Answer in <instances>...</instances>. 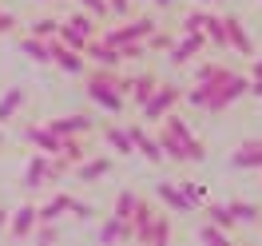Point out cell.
Wrapping results in <instances>:
<instances>
[{"mask_svg": "<svg viewBox=\"0 0 262 246\" xmlns=\"http://www.w3.org/2000/svg\"><path fill=\"white\" fill-rule=\"evenodd\" d=\"M115 80H119V68H83V92H88V99L92 103H99L103 111L119 115L123 107H127V99H123V92L115 87Z\"/></svg>", "mask_w": 262, "mask_h": 246, "instance_id": "1", "label": "cell"}, {"mask_svg": "<svg viewBox=\"0 0 262 246\" xmlns=\"http://www.w3.org/2000/svg\"><path fill=\"white\" fill-rule=\"evenodd\" d=\"M99 36V20H92L88 12H72V16H64L60 20V28H56V40L60 44H68V48H76V52H83V44L88 40H96Z\"/></svg>", "mask_w": 262, "mask_h": 246, "instance_id": "2", "label": "cell"}, {"mask_svg": "<svg viewBox=\"0 0 262 246\" xmlns=\"http://www.w3.org/2000/svg\"><path fill=\"white\" fill-rule=\"evenodd\" d=\"M179 99H183V92L175 87V83H167V80H159L155 87H151V96L139 103V115L147 119V123H159L167 111H175L179 107Z\"/></svg>", "mask_w": 262, "mask_h": 246, "instance_id": "3", "label": "cell"}, {"mask_svg": "<svg viewBox=\"0 0 262 246\" xmlns=\"http://www.w3.org/2000/svg\"><path fill=\"white\" fill-rule=\"evenodd\" d=\"M246 87H250V76L246 72H230L227 80L219 83V87H211V99H207V111H227L234 99H243L246 96Z\"/></svg>", "mask_w": 262, "mask_h": 246, "instance_id": "4", "label": "cell"}, {"mask_svg": "<svg viewBox=\"0 0 262 246\" xmlns=\"http://www.w3.org/2000/svg\"><path fill=\"white\" fill-rule=\"evenodd\" d=\"M48 64H56L64 76H83V68H88V56L76 48H68V44H60L56 36L48 40Z\"/></svg>", "mask_w": 262, "mask_h": 246, "instance_id": "5", "label": "cell"}, {"mask_svg": "<svg viewBox=\"0 0 262 246\" xmlns=\"http://www.w3.org/2000/svg\"><path fill=\"white\" fill-rule=\"evenodd\" d=\"M155 83H159V76H151V72H131V76H123V72H119L115 87L123 92V99H127V103H135V107H139V103L151 96V87H155Z\"/></svg>", "mask_w": 262, "mask_h": 246, "instance_id": "6", "label": "cell"}, {"mask_svg": "<svg viewBox=\"0 0 262 246\" xmlns=\"http://www.w3.org/2000/svg\"><path fill=\"white\" fill-rule=\"evenodd\" d=\"M159 123H163L167 131H171V135H175V139L183 143V151H187V163H199V159L207 155V151H203V143H199L195 135H191V127H187V123L179 119V111H167Z\"/></svg>", "mask_w": 262, "mask_h": 246, "instance_id": "7", "label": "cell"}, {"mask_svg": "<svg viewBox=\"0 0 262 246\" xmlns=\"http://www.w3.org/2000/svg\"><path fill=\"white\" fill-rule=\"evenodd\" d=\"M203 48H207V36H203V32H183V40H171V48H167V60H171L175 68H187Z\"/></svg>", "mask_w": 262, "mask_h": 246, "instance_id": "8", "label": "cell"}, {"mask_svg": "<svg viewBox=\"0 0 262 246\" xmlns=\"http://www.w3.org/2000/svg\"><path fill=\"white\" fill-rule=\"evenodd\" d=\"M44 127H48V131H56L60 139H64V135H92V131H96V123H92L88 115H80V111L60 115V119H44Z\"/></svg>", "mask_w": 262, "mask_h": 246, "instance_id": "9", "label": "cell"}, {"mask_svg": "<svg viewBox=\"0 0 262 246\" xmlns=\"http://www.w3.org/2000/svg\"><path fill=\"white\" fill-rule=\"evenodd\" d=\"M223 28H227V52H238V56H254V40H250V32L243 28V20L238 16H223Z\"/></svg>", "mask_w": 262, "mask_h": 246, "instance_id": "10", "label": "cell"}, {"mask_svg": "<svg viewBox=\"0 0 262 246\" xmlns=\"http://www.w3.org/2000/svg\"><path fill=\"white\" fill-rule=\"evenodd\" d=\"M20 139L32 143L36 151H44V155H56V151H60V135L48 131L44 123H24V127H20Z\"/></svg>", "mask_w": 262, "mask_h": 246, "instance_id": "11", "label": "cell"}, {"mask_svg": "<svg viewBox=\"0 0 262 246\" xmlns=\"http://www.w3.org/2000/svg\"><path fill=\"white\" fill-rule=\"evenodd\" d=\"M171 234H175V230H171V218L155 211L143 227L135 230V242H171Z\"/></svg>", "mask_w": 262, "mask_h": 246, "instance_id": "12", "label": "cell"}, {"mask_svg": "<svg viewBox=\"0 0 262 246\" xmlns=\"http://www.w3.org/2000/svg\"><path fill=\"white\" fill-rule=\"evenodd\" d=\"M230 167L238 171H262V139H243L234 155H230Z\"/></svg>", "mask_w": 262, "mask_h": 246, "instance_id": "13", "label": "cell"}, {"mask_svg": "<svg viewBox=\"0 0 262 246\" xmlns=\"http://www.w3.org/2000/svg\"><path fill=\"white\" fill-rule=\"evenodd\" d=\"M83 56L92 60V64H103V68H123V56H119V48L115 44H107V40H88L83 44Z\"/></svg>", "mask_w": 262, "mask_h": 246, "instance_id": "14", "label": "cell"}, {"mask_svg": "<svg viewBox=\"0 0 262 246\" xmlns=\"http://www.w3.org/2000/svg\"><path fill=\"white\" fill-rule=\"evenodd\" d=\"M127 135H131V147H135V155H143L147 163H163V147L155 143V135H147L139 123H131Z\"/></svg>", "mask_w": 262, "mask_h": 246, "instance_id": "15", "label": "cell"}, {"mask_svg": "<svg viewBox=\"0 0 262 246\" xmlns=\"http://www.w3.org/2000/svg\"><path fill=\"white\" fill-rule=\"evenodd\" d=\"M107 171H112V159H107V155H88V159H80V163L72 167V175L80 183H99Z\"/></svg>", "mask_w": 262, "mask_h": 246, "instance_id": "16", "label": "cell"}, {"mask_svg": "<svg viewBox=\"0 0 262 246\" xmlns=\"http://www.w3.org/2000/svg\"><path fill=\"white\" fill-rule=\"evenodd\" d=\"M32 227H36V207H32V203H24L20 211H8V222H4V230H8L16 242H20V238H28V234H32Z\"/></svg>", "mask_w": 262, "mask_h": 246, "instance_id": "17", "label": "cell"}, {"mask_svg": "<svg viewBox=\"0 0 262 246\" xmlns=\"http://www.w3.org/2000/svg\"><path fill=\"white\" fill-rule=\"evenodd\" d=\"M155 198H159V203H167L175 214H191V211H195V203L183 195V187H175V183H167V179L155 187Z\"/></svg>", "mask_w": 262, "mask_h": 246, "instance_id": "18", "label": "cell"}, {"mask_svg": "<svg viewBox=\"0 0 262 246\" xmlns=\"http://www.w3.org/2000/svg\"><path fill=\"white\" fill-rule=\"evenodd\" d=\"M24 103H28V87H20V83H16V87H8V92L0 96V127L16 119V115L24 111Z\"/></svg>", "mask_w": 262, "mask_h": 246, "instance_id": "19", "label": "cell"}, {"mask_svg": "<svg viewBox=\"0 0 262 246\" xmlns=\"http://www.w3.org/2000/svg\"><path fill=\"white\" fill-rule=\"evenodd\" d=\"M99 242H135V227H131V218H107L103 227H99Z\"/></svg>", "mask_w": 262, "mask_h": 246, "instance_id": "20", "label": "cell"}, {"mask_svg": "<svg viewBox=\"0 0 262 246\" xmlns=\"http://www.w3.org/2000/svg\"><path fill=\"white\" fill-rule=\"evenodd\" d=\"M234 68H227L223 60H203V64H195V83H207V87H219V83L227 80Z\"/></svg>", "mask_w": 262, "mask_h": 246, "instance_id": "21", "label": "cell"}, {"mask_svg": "<svg viewBox=\"0 0 262 246\" xmlns=\"http://www.w3.org/2000/svg\"><path fill=\"white\" fill-rule=\"evenodd\" d=\"M230 218H234V227H258L262 222V207L258 203H243V198H234V203H227Z\"/></svg>", "mask_w": 262, "mask_h": 246, "instance_id": "22", "label": "cell"}, {"mask_svg": "<svg viewBox=\"0 0 262 246\" xmlns=\"http://www.w3.org/2000/svg\"><path fill=\"white\" fill-rule=\"evenodd\" d=\"M44 183H48V155L36 151L32 159H28V171H24V187L36 191V187H44Z\"/></svg>", "mask_w": 262, "mask_h": 246, "instance_id": "23", "label": "cell"}, {"mask_svg": "<svg viewBox=\"0 0 262 246\" xmlns=\"http://www.w3.org/2000/svg\"><path fill=\"white\" fill-rule=\"evenodd\" d=\"M155 143L163 147V159H171V163H187V151H183V143H179L171 131H167L163 123H159V131H155Z\"/></svg>", "mask_w": 262, "mask_h": 246, "instance_id": "24", "label": "cell"}, {"mask_svg": "<svg viewBox=\"0 0 262 246\" xmlns=\"http://www.w3.org/2000/svg\"><path fill=\"white\" fill-rule=\"evenodd\" d=\"M103 139H107V147H112L115 155H135V147H131V135H127V127L112 123V127H103Z\"/></svg>", "mask_w": 262, "mask_h": 246, "instance_id": "25", "label": "cell"}, {"mask_svg": "<svg viewBox=\"0 0 262 246\" xmlns=\"http://www.w3.org/2000/svg\"><path fill=\"white\" fill-rule=\"evenodd\" d=\"M16 48L24 52V56H32L36 64H48V40H40V36H16Z\"/></svg>", "mask_w": 262, "mask_h": 246, "instance_id": "26", "label": "cell"}, {"mask_svg": "<svg viewBox=\"0 0 262 246\" xmlns=\"http://www.w3.org/2000/svg\"><path fill=\"white\" fill-rule=\"evenodd\" d=\"M60 214H64V191H60V195H52L44 207H36V222H56Z\"/></svg>", "mask_w": 262, "mask_h": 246, "instance_id": "27", "label": "cell"}, {"mask_svg": "<svg viewBox=\"0 0 262 246\" xmlns=\"http://www.w3.org/2000/svg\"><path fill=\"white\" fill-rule=\"evenodd\" d=\"M207 222H214V227H223V230L234 234V218H230L227 203H207Z\"/></svg>", "mask_w": 262, "mask_h": 246, "instance_id": "28", "label": "cell"}, {"mask_svg": "<svg viewBox=\"0 0 262 246\" xmlns=\"http://www.w3.org/2000/svg\"><path fill=\"white\" fill-rule=\"evenodd\" d=\"M135 203H139V191H131V187H123L119 195H115V218H131V211H135Z\"/></svg>", "mask_w": 262, "mask_h": 246, "instance_id": "29", "label": "cell"}, {"mask_svg": "<svg viewBox=\"0 0 262 246\" xmlns=\"http://www.w3.org/2000/svg\"><path fill=\"white\" fill-rule=\"evenodd\" d=\"M234 234L230 230H223V227H214V222H203L199 227V242H207V246H223V242H230Z\"/></svg>", "mask_w": 262, "mask_h": 246, "instance_id": "30", "label": "cell"}, {"mask_svg": "<svg viewBox=\"0 0 262 246\" xmlns=\"http://www.w3.org/2000/svg\"><path fill=\"white\" fill-rule=\"evenodd\" d=\"M56 28H60V20H56V16H36V20H28V36H40V40H52Z\"/></svg>", "mask_w": 262, "mask_h": 246, "instance_id": "31", "label": "cell"}, {"mask_svg": "<svg viewBox=\"0 0 262 246\" xmlns=\"http://www.w3.org/2000/svg\"><path fill=\"white\" fill-rule=\"evenodd\" d=\"M28 238H32V242H40V246H52L56 238H60V230H56V222H36Z\"/></svg>", "mask_w": 262, "mask_h": 246, "instance_id": "32", "label": "cell"}, {"mask_svg": "<svg viewBox=\"0 0 262 246\" xmlns=\"http://www.w3.org/2000/svg\"><path fill=\"white\" fill-rule=\"evenodd\" d=\"M76 8L88 12L92 20H99V24H103V20H112V16H107V0H76Z\"/></svg>", "mask_w": 262, "mask_h": 246, "instance_id": "33", "label": "cell"}, {"mask_svg": "<svg viewBox=\"0 0 262 246\" xmlns=\"http://www.w3.org/2000/svg\"><path fill=\"white\" fill-rule=\"evenodd\" d=\"M179 187H183V195L191 198L195 207H199V203H207V187H203V183H195V179H183Z\"/></svg>", "mask_w": 262, "mask_h": 246, "instance_id": "34", "label": "cell"}, {"mask_svg": "<svg viewBox=\"0 0 262 246\" xmlns=\"http://www.w3.org/2000/svg\"><path fill=\"white\" fill-rule=\"evenodd\" d=\"M131 12H135L131 0H107V16H112V20H127Z\"/></svg>", "mask_w": 262, "mask_h": 246, "instance_id": "35", "label": "cell"}, {"mask_svg": "<svg viewBox=\"0 0 262 246\" xmlns=\"http://www.w3.org/2000/svg\"><path fill=\"white\" fill-rule=\"evenodd\" d=\"M64 211H72L76 218H92V203H80V198H72V195H64Z\"/></svg>", "mask_w": 262, "mask_h": 246, "instance_id": "36", "label": "cell"}, {"mask_svg": "<svg viewBox=\"0 0 262 246\" xmlns=\"http://www.w3.org/2000/svg\"><path fill=\"white\" fill-rule=\"evenodd\" d=\"M171 48V36L163 32V28H155V32L147 36V52H167Z\"/></svg>", "mask_w": 262, "mask_h": 246, "instance_id": "37", "label": "cell"}, {"mask_svg": "<svg viewBox=\"0 0 262 246\" xmlns=\"http://www.w3.org/2000/svg\"><path fill=\"white\" fill-rule=\"evenodd\" d=\"M16 12H0V36H8V32H16Z\"/></svg>", "mask_w": 262, "mask_h": 246, "instance_id": "38", "label": "cell"}, {"mask_svg": "<svg viewBox=\"0 0 262 246\" xmlns=\"http://www.w3.org/2000/svg\"><path fill=\"white\" fill-rule=\"evenodd\" d=\"M246 76H250V80H258V76H262V56H258V52L250 56V68H246Z\"/></svg>", "mask_w": 262, "mask_h": 246, "instance_id": "39", "label": "cell"}, {"mask_svg": "<svg viewBox=\"0 0 262 246\" xmlns=\"http://www.w3.org/2000/svg\"><path fill=\"white\" fill-rule=\"evenodd\" d=\"M246 96H258V99H262V76H258V80H250V87H246Z\"/></svg>", "mask_w": 262, "mask_h": 246, "instance_id": "40", "label": "cell"}, {"mask_svg": "<svg viewBox=\"0 0 262 246\" xmlns=\"http://www.w3.org/2000/svg\"><path fill=\"white\" fill-rule=\"evenodd\" d=\"M151 4H155V8H159V12H167V8H175V4H179V0H151Z\"/></svg>", "mask_w": 262, "mask_h": 246, "instance_id": "41", "label": "cell"}, {"mask_svg": "<svg viewBox=\"0 0 262 246\" xmlns=\"http://www.w3.org/2000/svg\"><path fill=\"white\" fill-rule=\"evenodd\" d=\"M195 4H203V8H219L223 0H195Z\"/></svg>", "mask_w": 262, "mask_h": 246, "instance_id": "42", "label": "cell"}, {"mask_svg": "<svg viewBox=\"0 0 262 246\" xmlns=\"http://www.w3.org/2000/svg\"><path fill=\"white\" fill-rule=\"evenodd\" d=\"M4 222H8V211H4V207H0V230H4Z\"/></svg>", "mask_w": 262, "mask_h": 246, "instance_id": "43", "label": "cell"}, {"mask_svg": "<svg viewBox=\"0 0 262 246\" xmlns=\"http://www.w3.org/2000/svg\"><path fill=\"white\" fill-rule=\"evenodd\" d=\"M4 143H8V139H4V135H0V151H4Z\"/></svg>", "mask_w": 262, "mask_h": 246, "instance_id": "44", "label": "cell"}]
</instances>
